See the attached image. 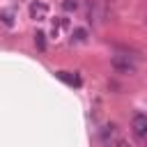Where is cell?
Here are the masks:
<instances>
[{"label":"cell","mask_w":147,"mask_h":147,"mask_svg":"<svg viewBox=\"0 0 147 147\" xmlns=\"http://www.w3.org/2000/svg\"><path fill=\"white\" fill-rule=\"evenodd\" d=\"M131 133H133V138L138 142H142V145L147 142V115L136 113L131 117Z\"/></svg>","instance_id":"obj_1"},{"label":"cell","mask_w":147,"mask_h":147,"mask_svg":"<svg viewBox=\"0 0 147 147\" xmlns=\"http://www.w3.org/2000/svg\"><path fill=\"white\" fill-rule=\"evenodd\" d=\"M110 67L117 71V74H133L136 71V62L129 57V55H113V60H110Z\"/></svg>","instance_id":"obj_2"},{"label":"cell","mask_w":147,"mask_h":147,"mask_svg":"<svg viewBox=\"0 0 147 147\" xmlns=\"http://www.w3.org/2000/svg\"><path fill=\"white\" fill-rule=\"evenodd\" d=\"M99 138H101V142H119L122 145V138L117 136V126L115 124H106V126H101L99 129Z\"/></svg>","instance_id":"obj_3"},{"label":"cell","mask_w":147,"mask_h":147,"mask_svg":"<svg viewBox=\"0 0 147 147\" xmlns=\"http://www.w3.org/2000/svg\"><path fill=\"white\" fill-rule=\"evenodd\" d=\"M30 16H32L34 21H44V18L48 16V5L41 2V0H32V2H30Z\"/></svg>","instance_id":"obj_4"},{"label":"cell","mask_w":147,"mask_h":147,"mask_svg":"<svg viewBox=\"0 0 147 147\" xmlns=\"http://www.w3.org/2000/svg\"><path fill=\"white\" fill-rule=\"evenodd\" d=\"M62 83H67V85H71V87H80V76H76V74H71V71H57L55 74Z\"/></svg>","instance_id":"obj_5"},{"label":"cell","mask_w":147,"mask_h":147,"mask_svg":"<svg viewBox=\"0 0 147 147\" xmlns=\"http://www.w3.org/2000/svg\"><path fill=\"white\" fill-rule=\"evenodd\" d=\"M87 39V30H83V28H76L74 30V37H71V41H76V44H83Z\"/></svg>","instance_id":"obj_6"},{"label":"cell","mask_w":147,"mask_h":147,"mask_svg":"<svg viewBox=\"0 0 147 147\" xmlns=\"http://www.w3.org/2000/svg\"><path fill=\"white\" fill-rule=\"evenodd\" d=\"M34 44H37L39 51H46V34H44V32H37V34H34Z\"/></svg>","instance_id":"obj_7"},{"label":"cell","mask_w":147,"mask_h":147,"mask_svg":"<svg viewBox=\"0 0 147 147\" xmlns=\"http://www.w3.org/2000/svg\"><path fill=\"white\" fill-rule=\"evenodd\" d=\"M62 9L64 11H76L78 9V2L76 0H62Z\"/></svg>","instance_id":"obj_8"},{"label":"cell","mask_w":147,"mask_h":147,"mask_svg":"<svg viewBox=\"0 0 147 147\" xmlns=\"http://www.w3.org/2000/svg\"><path fill=\"white\" fill-rule=\"evenodd\" d=\"M2 21H5V25H11V23H14L11 14H2Z\"/></svg>","instance_id":"obj_9"},{"label":"cell","mask_w":147,"mask_h":147,"mask_svg":"<svg viewBox=\"0 0 147 147\" xmlns=\"http://www.w3.org/2000/svg\"><path fill=\"white\" fill-rule=\"evenodd\" d=\"M108 2H115V0H108Z\"/></svg>","instance_id":"obj_10"}]
</instances>
